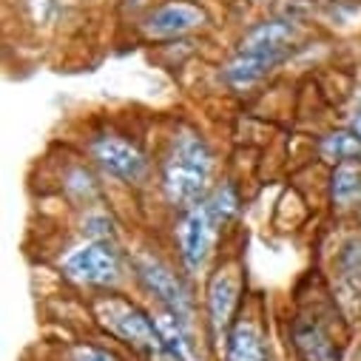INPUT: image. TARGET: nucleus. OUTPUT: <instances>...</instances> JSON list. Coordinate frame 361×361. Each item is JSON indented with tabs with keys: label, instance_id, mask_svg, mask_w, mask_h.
Segmentation results:
<instances>
[{
	"label": "nucleus",
	"instance_id": "423d86ee",
	"mask_svg": "<svg viewBox=\"0 0 361 361\" xmlns=\"http://www.w3.org/2000/svg\"><path fill=\"white\" fill-rule=\"evenodd\" d=\"M88 157H92V162L103 173L120 179L126 185H137L148 176V157L131 140H126L120 134L94 137L88 142Z\"/></svg>",
	"mask_w": 361,
	"mask_h": 361
},
{
	"label": "nucleus",
	"instance_id": "dca6fc26",
	"mask_svg": "<svg viewBox=\"0 0 361 361\" xmlns=\"http://www.w3.org/2000/svg\"><path fill=\"white\" fill-rule=\"evenodd\" d=\"M347 128L361 140V106H358V109H355V114L350 117V126H347Z\"/></svg>",
	"mask_w": 361,
	"mask_h": 361
},
{
	"label": "nucleus",
	"instance_id": "6e6552de",
	"mask_svg": "<svg viewBox=\"0 0 361 361\" xmlns=\"http://www.w3.org/2000/svg\"><path fill=\"white\" fill-rule=\"evenodd\" d=\"M214 233H216V222L211 219L205 202L179 211V222H176V250H179V262L188 274H200L205 267L208 256H211V245H214Z\"/></svg>",
	"mask_w": 361,
	"mask_h": 361
},
{
	"label": "nucleus",
	"instance_id": "1a4fd4ad",
	"mask_svg": "<svg viewBox=\"0 0 361 361\" xmlns=\"http://www.w3.org/2000/svg\"><path fill=\"white\" fill-rule=\"evenodd\" d=\"M239 293H242V276L233 262H225L208 282L205 290V310H208V324L216 336L228 333L239 307Z\"/></svg>",
	"mask_w": 361,
	"mask_h": 361
},
{
	"label": "nucleus",
	"instance_id": "f03ea898",
	"mask_svg": "<svg viewBox=\"0 0 361 361\" xmlns=\"http://www.w3.org/2000/svg\"><path fill=\"white\" fill-rule=\"evenodd\" d=\"M214 154L197 131H179L162 159V191L168 202L179 211H188L211 194Z\"/></svg>",
	"mask_w": 361,
	"mask_h": 361
},
{
	"label": "nucleus",
	"instance_id": "4468645a",
	"mask_svg": "<svg viewBox=\"0 0 361 361\" xmlns=\"http://www.w3.org/2000/svg\"><path fill=\"white\" fill-rule=\"evenodd\" d=\"M205 208L211 214V219L216 222V228L228 225L236 214H239V191L233 183H219L211 188V194L205 197Z\"/></svg>",
	"mask_w": 361,
	"mask_h": 361
},
{
	"label": "nucleus",
	"instance_id": "9d476101",
	"mask_svg": "<svg viewBox=\"0 0 361 361\" xmlns=\"http://www.w3.org/2000/svg\"><path fill=\"white\" fill-rule=\"evenodd\" d=\"M225 358L228 361H267L264 333H262L256 319L242 316L239 322L231 324L228 344H225Z\"/></svg>",
	"mask_w": 361,
	"mask_h": 361
},
{
	"label": "nucleus",
	"instance_id": "9b49d317",
	"mask_svg": "<svg viewBox=\"0 0 361 361\" xmlns=\"http://www.w3.org/2000/svg\"><path fill=\"white\" fill-rule=\"evenodd\" d=\"M293 347L302 355V361H338V350L330 341V336L307 319H299L293 324Z\"/></svg>",
	"mask_w": 361,
	"mask_h": 361
},
{
	"label": "nucleus",
	"instance_id": "7ed1b4c3",
	"mask_svg": "<svg viewBox=\"0 0 361 361\" xmlns=\"http://www.w3.org/2000/svg\"><path fill=\"white\" fill-rule=\"evenodd\" d=\"M94 316L111 338L123 341L134 353H140L151 361L154 358L157 361H171L168 353H165V341L159 336L154 313H148L137 302H131L126 296H117V293H106V296L94 299Z\"/></svg>",
	"mask_w": 361,
	"mask_h": 361
},
{
	"label": "nucleus",
	"instance_id": "f257e3e1",
	"mask_svg": "<svg viewBox=\"0 0 361 361\" xmlns=\"http://www.w3.org/2000/svg\"><path fill=\"white\" fill-rule=\"evenodd\" d=\"M296 43H299V29L293 20L270 18L256 23L239 40L236 54L225 63L222 71L225 82L236 88V92H247V88L259 85L276 66H282L296 49Z\"/></svg>",
	"mask_w": 361,
	"mask_h": 361
},
{
	"label": "nucleus",
	"instance_id": "ddd939ff",
	"mask_svg": "<svg viewBox=\"0 0 361 361\" xmlns=\"http://www.w3.org/2000/svg\"><path fill=\"white\" fill-rule=\"evenodd\" d=\"M319 154L338 165V162H350V159H361V140L350 131V128H341V131H330L327 137H322L319 142Z\"/></svg>",
	"mask_w": 361,
	"mask_h": 361
},
{
	"label": "nucleus",
	"instance_id": "0eeeda50",
	"mask_svg": "<svg viewBox=\"0 0 361 361\" xmlns=\"http://www.w3.org/2000/svg\"><path fill=\"white\" fill-rule=\"evenodd\" d=\"M208 23V12L191 0H165V4L148 9V15L140 20V32L145 40H179L200 32Z\"/></svg>",
	"mask_w": 361,
	"mask_h": 361
},
{
	"label": "nucleus",
	"instance_id": "2eb2a0df",
	"mask_svg": "<svg viewBox=\"0 0 361 361\" xmlns=\"http://www.w3.org/2000/svg\"><path fill=\"white\" fill-rule=\"evenodd\" d=\"M66 361H120V358L100 344H74L68 350Z\"/></svg>",
	"mask_w": 361,
	"mask_h": 361
},
{
	"label": "nucleus",
	"instance_id": "20e7f679",
	"mask_svg": "<svg viewBox=\"0 0 361 361\" xmlns=\"http://www.w3.org/2000/svg\"><path fill=\"white\" fill-rule=\"evenodd\" d=\"M60 270L74 285L109 290L123 279V256L114 242L88 239L60 259Z\"/></svg>",
	"mask_w": 361,
	"mask_h": 361
},
{
	"label": "nucleus",
	"instance_id": "f8f14e48",
	"mask_svg": "<svg viewBox=\"0 0 361 361\" xmlns=\"http://www.w3.org/2000/svg\"><path fill=\"white\" fill-rule=\"evenodd\" d=\"M330 200L338 208L361 202V159L338 162L330 173Z\"/></svg>",
	"mask_w": 361,
	"mask_h": 361
},
{
	"label": "nucleus",
	"instance_id": "39448f33",
	"mask_svg": "<svg viewBox=\"0 0 361 361\" xmlns=\"http://www.w3.org/2000/svg\"><path fill=\"white\" fill-rule=\"evenodd\" d=\"M134 276H137L140 285L159 302L162 310H168V313L179 316L185 324H191V319H194L191 293H188V288L183 285V279H179L165 262H159L157 256L142 253V256L134 259Z\"/></svg>",
	"mask_w": 361,
	"mask_h": 361
}]
</instances>
